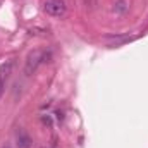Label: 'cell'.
Listing matches in <instances>:
<instances>
[{"instance_id": "1", "label": "cell", "mask_w": 148, "mask_h": 148, "mask_svg": "<svg viewBox=\"0 0 148 148\" xmlns=\"http://www.w3.org/2000/svg\"><path fill=\"white\" fill-rule=\"evenodd\" d=\"M41 60H43V52L41 50L29 52L28 57H26V64H24V74L26 76H31L38 69V66L41 64Z\"/></svg>"}, {"instance_id": "2", "label": "cell", "mask_w": 148, "mask_h": 148, "mask_svg": "<svg viewBox=\"0 0 148 148\" xmlns=\"http://www.w3.org/2000/svg\"><path fill=\"white\" fill-rule=\"evenodd\" d=\"M67 10V5L64 0H47L45 2V12L52 17H62Z\"/></svg>"}, {"instance_id": "3", "label": "cell", "mask_w": 148, "mask_h": 148, "mask_svg": "<svg viewBox=\"0 0 148 148\" xmlns=\"http://www.w3.org/2000/svg\"><path fill=\"white\" fill-rule=\"evenodd\" d=\"M136 40V36H124V35H115V36H105V41L109 43V47H121L124 43H129Z\"/></svg>"}, {"instance_id": "4", "label": "cell", "mask_w": 148, "mask_h": 148, "mask_svg": "<svg viewBox=\"0 0 148 148\" xmlns=\"http://www.w3.org/2000/svg\"><path fill=\"white\" fill-rule=\"evenodd\" d=\"M10 69H12V62H5L0 66V98L3 95V90H5V81L10 74Z\"/></svg>"}, {"instance_id": "5", "label": "cell", "mask_w": 148, "mask_h": 148, "mask_svg": "<svg viewBox=\"0 0 148 148\" xmlns=\"http://www.w3.org/2000/svg\"><path fill=\"white\" fill-rule=\"evenodd\" d=\"M16 141L19 148H31V138L24 129H17L16 133Z\"/></svg>"}, {"instance_id": "6", "label": "cell", "mask_w": 148, "mask_h": 148, "mask_svg": "<svg viewBox=\"0 0 148 148\" xmlns=\"http://www.w3.org/2000/svg\"><path fill=\"white\" fill-rule=\"evenodd\" d=\"M114 12L115 14H126L127 12V2L126 0H117L114 3Z\"/></svg>"}, {"instance_id": "7", "label": "cell", "mask_w": 148, "mask_h": 148, "mask_svg": "<svg viewBox=\"0 0 148 148\" xmlns=\"http://www.w3.org/2000/svg\"><path fill=\"white\" fill-rule=\"evenodd\" d=\"M41 121H43V124H47V126H50V124H52V121H50V117H48V115H47V117L43 115V119H41Z\"/></svg>"}, {"instance_id": "8", "label": "cell", "mask_w": 148, "mask_h": 148, "mask_svg": "<svg viewBox=\"0 0 148 148\" xmlns=\"http://www.w3.org/2000/svg\"><path fill=\"white\" fill-rule=\"evenodd\" d=\"M43 148H45V147H43Z\"/></svg>"}]
</instances>
